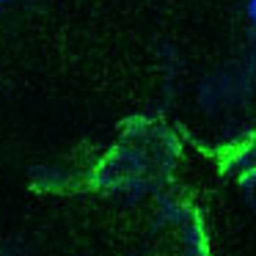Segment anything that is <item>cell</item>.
I'll use <instances>...</instances> for the list:
<instances>
[{"instance_id": "obj_1", "label": "cell", "mask_w": 256, "mask_h": 256, "mask_svg": "<svg viewBox=\"0 0 256 256\" xmlns=\"http://www.w3.org/2000/svg\"><path fill=\"white\" fill-rule=\"evenodd\" d=\"M250 17L256 20V0H250Z\"/></svg>"}, {"instance_id": "obj_2", "label": "cell", "mask_w": 256, "mask_h": 256, "mask_svg": "<svg viewBox=\"0 0 256 256\" xmlns=\"http://www.w3.org/2000/svg\"><path fill=\"white\" fill-rule=\"evenodd\" d=\"M0 3H6V0H0Z\"/></svg>"}]
</instances>
